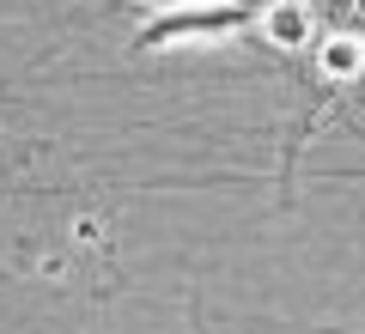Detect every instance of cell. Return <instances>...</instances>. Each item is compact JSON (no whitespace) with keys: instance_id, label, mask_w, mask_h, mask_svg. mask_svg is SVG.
<instances>
[{"instance_id":"6da1fadb","label":"cell","mask_w":365,"mask_h":334,"mask_svg":"<svg viewBox=\"0 0 365 334\" xmlns=\"http://www.w3.org/2000/svg\"><path fill=\"white\" fill-rule=\"evenodd\" d=\"M274 0H182V6H158L140 31H134V49H165L182 37H237V31L262 25Z\"/></svg>"}]
</instances>
